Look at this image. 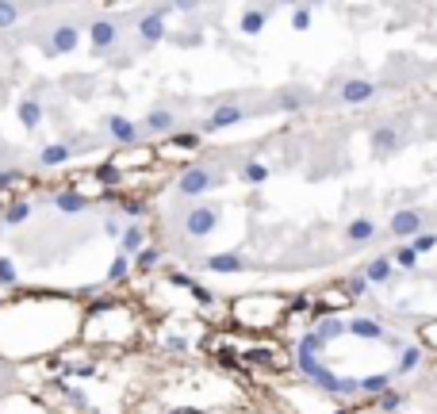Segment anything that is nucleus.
<instances>
[{"mask_svg": "<svg viewBox=\"0 0 437 414\" xmlns=\"http://www.w3.org/2000/svg\"><path fill=\"white\" fill-rule=\"evenodd\" d=\"M39 116H43V111H39V104H35V100H23V104H20V119H23V127H35V123H39Z\"/></svg>", "mask_w": 437, "mask_h": 414, "instance_id": "f257e3e1", "label": "nucleus"}, {"mask_svg": "<svg viewBox=\"0 0 437 414\" xmlns=\"http://www.w3.org/2000/svg\"><path fill=\"white\" fill-rule=\"evenodd\" d=\"M54 46H58V50H73V46H77V31H73V27H62L58 35H54Z\"/></svg>", "mask_w": 437, "mask_h": 414, "instance_id": "f03ea898", "label": "nucleus"}, {"mask_svg": "<svg viewBox=\"0 0 437 414\" xmlns=\"http://www.w3.org/2000/svg\"><path fill=\"white\" fill-rule=\"evenodd\" d=\"M66 158H69L66 146H46L43 150V165H58V161H66Z\"/></svg>", "mask_w": 437, "mask_h": 414, "instance_id": "7ed1b4c3", "label": "nucleus"}, {"mask_svg": "<svg viewBox=\"0 0 437 414\" xmlns=\"http://www.w3.org/2000/svg\"><path fill=\"white\" fill-rule=\"evenodd\" d=\"M345 96H349V100H364V96H372V85L357 81V85H349V88H345Z\"/></svg>", "mask_w": 437, "mask_h": 414, "instance_id": "20e7f679", "label": "nucleus"}, {"mask_svg": "<svg viewBox=\"0 0 437 414\" xmlns=\"http://www.w3.org/2000/svg\"><path fill=\"white\" fill-rule=\"evenodd\" d=\"M204 184H207L204 173H188V177H184V192H200Z\"/></svg>", "mask_w": 437, "mask_h": 414, "instance_id": "39448f33", "label": "nucleus"}, {"mask_svg": "<svg viewBox=\"0 0 437 414\" xmlns=\"http://www.w3.org/2000/svg\"><path fill=\"white\" fill-rule=\"evenodd\" d=\"M234 119H238V111H234V108H223V111H215L211 127H226V123H234Z\"/></svg>", "mask_w": 437, "mask_h": 414, "instance_id": "423d86ee", "label": "nucleus"}, {"mask_svg": "<svg viewBox=\"0 0 437 414\" xmlns=\"http://www.w3.org/2000/svg\"><path fill=\"white\" fill-rule=\"evenodd\" d=\"M92 39H96V46H104V43H111V23H96V31H92Z\"/></svg>", "mask_w": 437, "mask_h": 414, "instance_id": "0eeeda50", "label": "nucleus"}, {"mask_svg": "<svg viewBox=\"0 0 437 414\" xmlns=\"http://www.w3.org/2000/svg\"><path fill=\"white\" fill-rule=\"evenodd\" d=\"M54 204H58L62 211H77L81 204H85V200H81V196H58V200H54Z\"/></svg>", "mask_w": 437, "mask_h": 414, "instance_id": "6e6552de", "label": "nucleus"}, {"mask_svg": "<svg viewBox=\"0 0 437 414\" xmlns=\"http://www.w3.org/2000/svg\"><path fill=\"white\" fill-rule=\"evenodd\" d=\"M27 215H31V207H27V204H15L12 211H8V223H23Z\"/></svg>", "mask_w": 437, "mask_h": 414, "instance_id": "1a4fd4ad", "label": "nucleus"}, {"mask_svg": "<svg viewBox=\"0 0 437 414\" xmlns=\"http://www.w3.org/2000/svg\"><path fill=\"white\" fill-rule=\"evenodd\" d=\"M150 127H153V131H165V127H169V111H153Z\"/></svg>", "mask_w": 437, "mask_h": 414, "instance_id": "9d476101", "label": "nucleus"}, {"mask_svg": "<svg viewBox=\"0 0 437 414\" xmlns=\"http://www.w3.org/2000/svg\"><path fill=\"white\" fill-rule=\"evenodd\" d=\"M111 131H116L119 138H134V127H131V123H123V119H116V123H111Z\"/></svg>", "mask_w": 437, "mask_h": 414, "instance_id": "9b49d317", "label": "nucleus"}, {"mask_svg": "<svg viewBox=\"0 0 437 414\" xmlns=\"http://www.w3.org/2000/svg\"><path fill=\"white\" fill-rule=\"evenodd\" d=\"M15 15H20V8H12V4H0V27H4V23H12Z\"/></svg>", "mask_w": 437, "mask_h": 414, "instance_id": "f8f14e48", "label": "nucleus"}, {"mask_svg": "<svg viewBox=\"0 0 437 414\" xmlns=\"http://www.w3.org/2000/svg\"><path fill=\"white\" fill-rule=\"evenodd\" d=\"M158 31H161L158 20H146V23H142V35H146V39H158Z\"/></svg>", "mask_w": 437, "mask_h": 414, "instance_id": "ddd939ff", "label": "nucleus"}, {"mask_svg": "<svg viewBox=\"0 0 437 414\" xmlns=\"http://www.w3.org/2000/svg\"><path fill=\"white\" fill-rule=\"evenodd\" d=\"M207 226H211V219H207V215H192V230H207Z\"/></svg>", "mask_w": 437, "mask_h": 414, "instance_id": "4468645a", "label": "nucleus"}, {"mask_svg": "<svg viewBox=\"0 0 437 414\" xmlns=\"http://www.w3.org/2000/svg\"><path fill=\"white\" fill-rule=\"evenodd\" d=\"M211 265H215V269H234V257H215Z\"/></svg>", "mask_w": 437, "mask_h": 414, "instance_id": "2eb2a0df", "label": "nucleus"}, {"mask_svg": "<svg viewBox=\"0 0 437 414\" xmlns=\"http://www.w3.org/2000/svg\"><path fill=\"white\" fill-rule=\"evenodd\" d=\"M0 280H15V272H12V265H8V261H0Z\"/></svg>", "mask_w": 437, "mask_h": 414, "instance_id": "dca6fc26", "label": "nucleus"}, {"mask_svg": "<svg viewBox=\"0 0 437 414\" xmlns=\"http://www.w3.org/2000/svg\"><path fill=\"white\" fill-rule=\"evenodd\" d=\"M123 272H127V261H123V257H119V261L111 265V276H123Z\"/></svg>", "mask_w": 437, "mask_h": 414, "instance_id": "f3484780", "label": "nucleus"}, {"mask_svg": "<svg viewBox=\"0 0 437 414\" xmlns=\"http://www.w3.org/2000/svg\"><path fill=\"white\" fill-rule=\"evenodd\" d=\"M4 184H12V173H0V188H4Z\"/></svg>", "mask_w": 437, "mask_h": 414, "instance_id": "a211bd4d", "label": "nucleus"}]
</instances>
